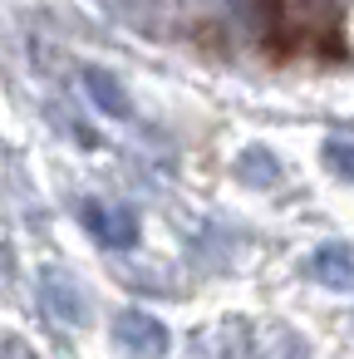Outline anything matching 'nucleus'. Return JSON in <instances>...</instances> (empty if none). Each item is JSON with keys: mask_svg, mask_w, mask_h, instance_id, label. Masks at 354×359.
<instances>
[{"mask_svg": "<svg viewBox=\"0 0 354 359\" xmlns=\"http://www.w3.org/2000/svg\"><path fill=\"white\" fill-rule=\"evenodd\" d=\"M40 300H45V310H50L55 320H64V325H79V320H84V295H79V285H74L64 271H45V276H40Z\"/></svg>", "mask_w": 354, "mask_h": 359, "instance_id": "3", "label": "nucleus"}, {"mask_svg": "<svg viewBox=\"0 0 354 359\" xmlns=\"http://www.w3.org/2000/svg\"><path fill=\"white\" fill-rule=\"evenodd\" d=\"M325 153H329V168H334V172H349V177H354V148H344V143H329Z\"/></svg>", "mask_w": 354, "mask_h": 359, "instance_id": "7", "label": "nucleus"}, {"mask_svg": "<svg viewBox=\"0 0 354 359\" xmlns=\"http://www.w3.org/2000/svg\"><path fill=\"white\" fill-rule=\"evenodd\" d=\"M0 359H35L20 339H0Z\"/></svg>", "mask_w": 354, "mask_h": 359, "instance_id": "8", "label": "nucleus"}, {"mask_svg": "<svg viewBox=\"0 0 354 359\" xmlns=\"http://www.w3.org/2000/svg\"><path fill=\"white\" fill-rule=\"evenodd\" d=\"M84 226H89L104 246H133V241H138V217H133L128 207L89 202V207H84Z\"/></svg>", "mask_w": 354, "mask_h": 359, "instance_id": "2", "label": "nucleus"}, {"mask_svg": "<svg viewBox=\"0 0 354 359\" xmlns=\"http://www.w3.org/2000/svg\"><path fill=\"white\" fill-rule=\"evenodd\" d=\"M109 339L133 359H158L168 349V325L148 310H118L114 325H109Z\"/></svg>", "mask_w": 354, "mask_h": 359, "instance_id": "1", "label": "nucleus"}, {"mask_svg": "<svg viewBox=\"0 0 354 359\" xmlns=\"http://www.w3.org/2000/svg\"><path fill=\"white\" fill-rule=\"evenodd\" d=\"M84 89H89V99H94L104 114H114V118H133V99H128V89H123L109 69H84Z\"/></svg>", "mask_w": 354, "mask_h": 359, "instance_id": "5", "label": "nucleus"}, {"mask_svg": "<svg viewBox=\"0 0 354 359\" xmlns=\"http://www.w3.org/2000/svg\"><path fill=\"white\" fill-rule=\"evenodd\" d=\"M261 11H266V20H271L275 35H290L295 20H300V11H305V0H261Z\"/></svg>", "mask_w": 354, "mask_h": 359, "instance_id": "6", "label": "nucleus"}, {"mask_svg": "<svg viewBox=\"0 0 354 359\" xmlns=\"http://www.w3.org/2000/svg\"><path fill=\"white\" fill-rule=\"evenodd\" d=\"M305 271H310L315 280L344 290V285H354V251H349V246H320V251L305 261Z\"/></svg>", "mask_w": 354, "mask_h": 359, "instance_id": "4", "label": "nucleus"}]
</instances>
